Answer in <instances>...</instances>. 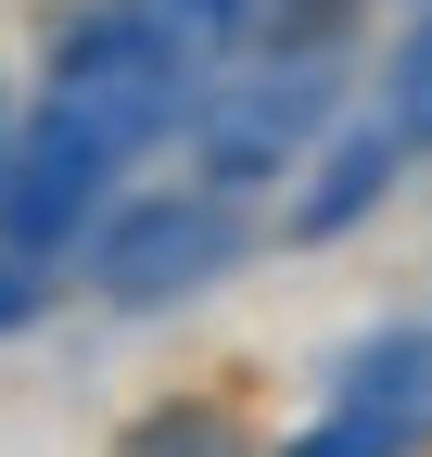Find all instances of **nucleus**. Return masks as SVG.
<instances>
[{
  "label": "nucleus",
  "instance_id": "1",
  "mask_svg": "<svg viewBox=\"0 0 432 457\" xmlns=\"http://www.w3.org/2000/svg\"><path fill=\"white\" fill-rule=\"evenodd\" d=\"M179 114H204V38L191 26H166L153 0H102L89 26H64L51 89L26 114L13 165H0V330L38 318V293L64 279L102 179L140 140H166Z\"/></svg>",
  "mask_w": 432,
  "mask_h": 457
},
{
  "label": "nucleus",
  "instance_id": "2",
  "mask_svg": "<svg viewBox=\"0 0 432 457\" xmlns=\"http://www.w3.org/2000/svg\"><path fill=\"white\" fill-rule=\"evenodd\" d=\"M242 242H254L242 191H216V179H179V191H140L128 216H102V242H89V279H102V305H179V293H204V279L229 267Z\"/></svg>",
  "mask_w": 432,
  "mask_h": 457
},
{
  "label": "nucleus",
  "instance_id": "3",
  "mask_svg": "<svg viewBox=\"0 0 432 457\" xmlns=\"http://www.w3.org/2000/svg\"><path fill=\"white\" fill-rule=\"evenodd\" d=\"M280 457H432V330H382L331 369L318 407Z\"/></svg>",
  "mask_w": 432,
  "mask_h": 457
},
{
  "label": "nucleus",
  "instance_id": "4",
  "mask_svg": "<svg viewBox=\"0 0 432 457\" xmlns=\"http://www.w3.org/2000/svg\"><path fill=\"white\" fill-rule=\"evenodd\" d=\"M318 114H331V77H318V64H267V77H242V89H216V102H204V179H216V191L280 179Z\"/></svg>",
  "mask_w": 432,
  "mask_h": 457
},
{
  "label": "nucleus",
  "instance_id": "5",
  "mask_svg": "<svg viewBox=\"0 0 432 457\" xmlns=\"http://www.w3.org/2000/svg\"><path fill=\"white\" fill-rule=\"evenodd\" d=\"M395 165H407L395 114H369V128H344V140H331V165H318V179H305V204H293V242H331V228H356L369 204L395 191Z\"/></svg>",
  "mask_w": 432,
  "mask_h": 457
},
{
  "label": "nucleus",
  "instance_id": "6",
  "mask_svg": "<svg viewBox=\"0 0 432 457\" xmlns=\"http://www.w3.org/2000/svg\"><path fill=\"white\" fill-rule=\"evenodd\" d=\"M115 457H242V420L216 407V394H191V407H153Z\"/></svg>",
  "mask_w": 432,
  "mask_h": 457
},
{
  "label": "nucleus",
  "instance_id": "7",
  "mask_svg": "<svg viewBox=\"0 0 432 457\" xmlns=\"http://www.w3.org/2000/svg\"><path fill=\"white\" fill-rule=\"evenodd\" d=\"M382 114H395V140H407V153H432V26L382 64Z\"/></svg>",
  "mask_w": 432,
  "mask_h": 457
}]
</instances>
